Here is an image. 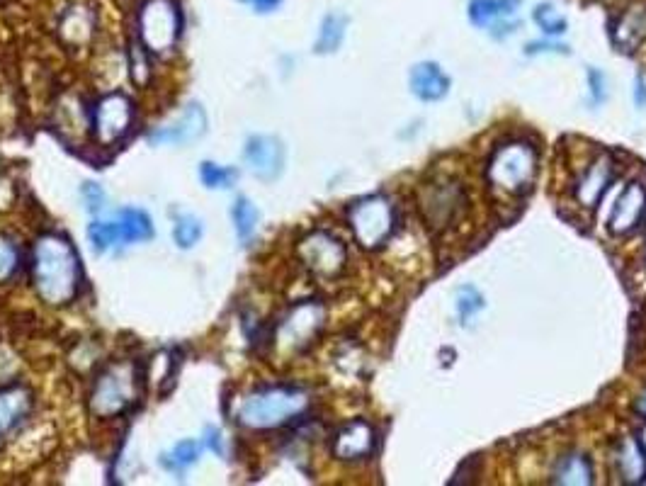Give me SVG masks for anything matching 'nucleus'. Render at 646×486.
Instances as JSON below:
<instances>
[{"mask_svg": "<svg viewBox=\"0 0 646 486\" xmlns=\"http://www.w3.org/2000/svg\"><path fill=\"white\" fill-rule=\"evenodd\" d=\"M30 278L37 297L44 304L64 309L83 290V265L76 246L61 231H44L34 239L30 258Z\"/></svg>", "mask_w": 646, "mask_h": 486, "instance_id": "nucleus-1", "label": "nucleus"}, {"mask_svg": "<svg viewBox=\"0 0 646 486\" xmlns=\"http://www.w3.org/2000/svg\"><path fill=\"white\" fill-rule=\"evenodd\" d=\"M311 394L299 384H263L243 394L234 404V421L253 433L280 431L302 421Z\"/></svg>", "mask_w": 646, "mask_h": 486, "instance_id": "nucleus-2", "label": "nucleus"}, {"mask_svg": "<svg viewBox=\"0 0 646 486\" xmlns=\"http://www.w3.org/2000/svg\"><path fill=\"white\" fill-rule=\"evenodd\" d=\"M540 158L537 149L525 139L501 141L486 161L489 188L503 197H523L535 185Z\"/></svg>", "mask_w": 646, "mask_h": 486, "instance_id": "nucleus-3", "label": "nucleus"}, {"mask_svg": "<svg viewBox=\"0 0 646 486\" xmlns=\"http://www.w3.org/2000/svg\"><path fill=\"white\" fill-rule=\"evenodd\" d=\"M416 207L433 234H447L464 222L472 207L467 185L455 175H433L418 188Z\"/></svg>", "mask_w": 646, "mask_h": 486, "instance_id": "nucleus-4", "label": "nucleus"}, {"mask_svg": "<svg viewBox=\"0 0 646 486\" xmlns=\"http://www.w3.org/2000/svg\"><path fill=\"white\" fill-rule=\"evenodd\" d=\"M141 382H144V372L132 360H117V363L105 365L90 387V414L102 421L124 416L139 399Z\"/></svg>", "mask_w": 646, "mask_h": 486, "instance_id": "nucleus-5", "label": "nucleus"}, {"mask_svg": "<svg viewBox=\"0 0 646 486\" xmlns=\"http://www.w3.org/2000/svg\"><path fill=\"white\" fill-rule=\"evenodd\" d=\"M153 222L149 214L139 207H122L115 214L93 219L88 226V243L95 253H110L119 248L146 243L153 239Z\"/></svg>", "mask_w": 646, "mask_h": 486, "instance_id": "nucleus-6", "label": "nucleus"}, {"mask_svg": "<svg viewBox=\"0 0 646 486\" xmlns=\"http://www.w3.org/2000/svg\"><path fill=\"white\" fill-rule=\"evenodd\" d=\"M141 47L153 56L170 54L183 37V13L175 0H146L136 18Z\"/></svg>", "mask_w": 646, "mask_h": 486, "instance_id": "nucleus-7", "label": "nucleus"}, {"mask_svg": "<svg viewBox=\"0 0 646 486\" xmlns=\"http://www.w3.org/2000/svg\"><path fill=\"white\" fill-rule=\"evenodd\" d=\"M348 226L357 246L379 251L396 231V207L387 195H367L348 207Z\"/></svg>", "mask_w": 646, "mask_h": 486, "instance_id": "nucleus-8", "label": "nucleus"}, {"mask_svg": "<svg viewBox=\"0 0 646 486\" xmlns=\"http://www.w3.org/2000/svg\"><path fill=\"white\" fill-rule=\"evenodd\" d=\"M323 326H326V307L319 299H304L292 304L287 314L277 321L272 341L282 353H304L306 348L314 346Z\"/></svg>", "mask_w": 646, "mask_h": 486, "instance_id": "nucleus-9", "label": "nucleus"}, {"mask_svg": "<svg viewBox=\"0 0 646 486\" xmlns=\"http://www.w3.org/2000/svg\"><path fill=\"white\" fill-rule=\"evenodd\" d=\"M136 105L122 90L100 95L90 107V132L100 146H115L132 134Z\"/></svg>", "mask_w": 646, "mask_h": 486, "instance_id": "nucleus-10", "label": "nucleus"}, {"mask_svg": "<svg viewBox=\"0 0 646 486\" xmlns=\"http://www.w3.org/2000/svg\"><path fill=\"white\" fill-rule=\"evenodd\" d=\"M297 258L314 278L336 280L348 268V246L331 231L314 229L299 239Z\"/></svg>", "mask_w": 646, "mask_h": 486, "instance_id": "nucleus-11", "label": "nucleus"}, {"mask_svg": "<svg viewBox=\"0 0 646 486\" xmlns=\"http://www.w3.org/2000/svg\"><path fill=\"white\" fill-rule=\"evenodd\" d=\"M243 163L253 178L263 180V183H275L285 173L287 149L272 134H253L243 146Z\"/></svg>", "mask_w": 646, "mask_h": 486, "instance_id": "nucleus-12", "label": "nucleus"}, {"mask_svg": "<svg viewBox=\"0 0 646 486\" xmlns=\"http://www.w3.org/2000/svg\"><path fill=\"white\" fill-rule=\"evenodd\" d=\"M615 178H617L615 158H612V154H608V151H598L593 158H588L586 168H583V171L578 173V178L574 180V190H571V195H574L576 205L593 209L600 200H603L605 192L612 188Z\"/></svg>", "mask_w": 646, "mask_h": 486, "instance_id": "nucleus-13", "label": "nucleus"}, {"mask_svg": "<svg viewBox=\"0 0 646 486\" xmlns=\"http://www.w3.org/2000/svg\"><path fill=\"white\" fill-rule=\"evenodd\" d=\"M374 450H377V431L365 418H353V421L343 423L331 438V455L345 465L370 460Z\"/></svg>", "mask_w": 646, "mask_h": 486, "instance_id": "nucleus-14", "label": "nucleus"}, {"mask_svg": "<svg viewBox=\"0 0 646 486\" xmlns=\"http://www.w3.org/2000/svg\"><path fill=\"white\" fill-rule=\"evenodd\" d=\"M207 110L200 103H187L175 120L161 124L149 134L151 146H187L207 134Z\"/></svg>", "mask_w": 646, "mask_h": 486, "instance_id": "nucleus-15", "label": "nucleus"}, {"mask_svg": "<svg viewBox=\"0 0 646 486\" xmlns=\"http://www.w3.org/2000/svg\"><path fill=\"white\" fill-rule=\"evenodd\" d=\"M646 217V185L634 180L629 183L622 195L617 197L615 205H612L610 219H608V231L612 236H629L644 224Z\"/></svg>", "mask_w": 646, "mask_h": 486, "instance_id": "nucleus-16", "label": "nucleus"}, {"mask_svg": "<svg viewBox=\"0 0 646 486\" xmlns=\"http://www.w3.org/2000/svg\"><path fill=\"white\" fill-rule=\"evenodd\" d=\"M612 467H615L622 484L637 486L646 482V452L637 438L625 435V438L615 440V445H612Z\"/></svg>", "mask_w": 646, "mask_h": 486, "instance_id": "nucleus-17", "label": "nucleus"}, {"mask_svg": "<svg viewBox=\"0 0 646 486\" xmlns=\"http://www.w3.org/2000/svg\"><path fill=\"white\" fill-rule=\"evenodd\" d=\"M408 86L411 93L416 95L423 103H438L450 93L452 81L445 71L440 69V64L435 61H421V64L411 66L408 71Z\"/></svg>", "mask_w": 646, "mask_h": 486, "instance_id": "nucleus-18", "label": "nucleus"}, {"mask_svg": "<svg viewBox=\"0 0 646 486\" xmlns=\"http://www.w3.org/2000/svg\"><path fill=\"white\" fill-rule=\"evenodd\" d=\"M34 394L27 384L10 382L0 387V435L15 431L32 414Z\"/></svg>", "mask_w": 646, "mask_h": 486, "instance_id": "nucleus-19", "label": "nucleus"}, {"mask_svg": "<svg viewBox=\"0 0 646 486\" xmlns=\"http://www.w3.org/2000/svg\"><path fill=\"white\" fill-rule=\"evenodd\" d=\"M610 37L617 52L622 54L637 52L646 39V8L637 5V8L625 10V13L610 25Z\"/></svg>", "mask_w": 646, "mask_h": 486, "instance_id": "nucleus-20", "label": "nucleus"}, {"mask_svg": "<svg viewBox=\"0 0 646 486\" xmlns=\"http://www.w3.org/2000/svg\"><path fill=\"white\" fill-rule=\"evenodd\" d=\"M549 482L557 486H588L593 484V462L586 452L569 450L561 452L554 460L552 472H549Z\"/></svg>", "mask_w": 646, "mask_h": 486, "instance_id": "nucleus-21", "label": "nucleus"}, {"mask_svg": "<svg viewBox=\"0 0 646 486\" xmlns=\"http://www.w3.org/2000/svg\"><path fill=\"white\" fill-rule=\"evenodd\" d=\"M523 0H469L467 15L469 22L479 30H489L496 22L515 18Z\"/></svg>", "mask_w": 646, "mask_h": 486, "instance_id": "nucleus-22", "label": "nucleus"}, {"mask_svg": "<svg viewBox=\"0 0 646 486\" xmlns=\"http://www.w3.org/2000/svg\"><path fill=\"white\" fill-rule=\"evenodd\" d=\"M348 15L340 13V10H333V13L323 15L319 25V35H316L314 52L321 56L336 54L340 47H343L345 35H348Z\"/></svg>", "mask_w": 646, "mask_h": 486, "instance_id": "nucleus-23", "label": "nucleus"}, {"mask_svg": "<svg viewBox=\"0 0 646 486\" xmlns=\"http://www.w3.org/2000/svg\"><path fill=\"white\" fill-rule=\"evenodd\" d=\"M231 224H234L236 239L241 241L243 246H248V243L255 239L260 226V212L251 197H236L234 205H231Z\"/></svg>", "mask_w": 646, "mask_h": 486, "instance_id": "nucleus-24", "label": "nucleus"}, {"mask_svg": "<svg viewBox=\"0 0 646 486\" xmlns=\"http://www.w3.org/2000/svg\"><path fill=\"white\" fill-rule=\"evenodd\" d=\"M200 457H202V445L197 443V440L187 438V440H180V443H175L173 450L166 452V455H161V465L166 467L168 472L183 474L190 467H195L197 462H200Z\"/></svg>", "mask_w": 646, "mask_h": 486, "instance_id": "nucleus-25", "label": "nucleus"}, {"mask_svg": "<svg viewBox=\"0 0 646 486\" xmlns=\"http://www.w3.org/2000/svg\"><path fill=\"white\" fill-rule=\"evenodd\" d=\"M202 236H204V224H202V219L197 217V214L183 212V214H178V217H175V222H173V241H175V246L187 251V248H195L197 243L202 241Z\"/></svg>", "mask_w": 646, "mask_h": 486, "instance_id": "nucleus-26", "label": "nucleus"}, {"mask_svg": "<svg viewBox=\"0 0 646 486\" xmlns=\"http://www.w3.org/2000/svg\"><path fill=\"white\" fill-rule=\"evenodd\" d=\"M200 180L207 190H231L238 183V168L221 166L217 161H202Z\"/></svg>", "mask_w": 646, "mask_h": 486, "instance_id": "nucleus-27", "label": "nucleus"}, {"mask_svg": "<svg viewBox=\"0 0 646 486\" xmlns=\"http://www.w3.org/2000/svg\"><path fill=\"white\" fill-rule=\"evenodd\" d=\"M532 20H535V25L540 27L542 35L549 37V39H557L561 35H566V30H569V20L561 15V10L554 3L537 5L535 13H532Z\"/></svg>", "mask_w": 646, "mask_h": 486, "instance_id": "nucleus-28", "label": "nucleus"}, {"mask_svg": "<svg viewBox=\"0 0 646 486\" xmlns=\"http://www.w3.org/2000/svg\"><path fill=\"white\" fill-rule=\"evenodd\" d=\"M20 263H22L20 243H17L13 236L0 234V285L10 282L17 273H20Z\"/></svg>", "mask_w": 646, "mask_h": 486, "instance_id": "nucleus-29", "label": "nucleus"}, {"mask_svg": "<svg viewBox=\"0 0 646 486\" xmlns=\"http://www.w3.org/2000/svg\"><path fill=\"white\" fill-rule=\"evenodd\" d=\"M457 302H455V307H457V316H459V321H462L464 326L469 324V321H474L476 316H479L481 309H484V297H481V292L476 290V287L472 285H464V287H459L457 290Z\"/></svg>", "mask_w": 646, "mask_h": 486, "instance_id": "nucleus-30", "label": "nucleus"}, {"mask_svg": "<svg viewBox=\"0 0 646 486\" xmlns=\"http://www.w3.org/2000/svg\"><path fill=\"white\" fill-rule=\"evenodd\" d=\"M81 200L90 214H98L105 209V190H102L100 183H90L88 180V183L81 185Z\"/></svg>", "mask_w": 646, "mask_h": 486, "instance_id": "nucleus-31", "label": "nucleus"}, {"mask_svg": "<svg viewBox=\"0 0 646 486\" xmlns=\"http://www.w3.org/2000/svg\"><path fill=\"white\" fill-rule=\"evenodd\" d=\"M588 93H591L593 105H603L608 100V76L600 69H588Z\"/></svg>", "mask_w": 646, "mask_h": 486, "instance_id": "nucleus-32", "label": "nucleus"}, {"mask_svg": "<svg viewBox=\"0 0 646 486\" xmlns=\"http://www.w3.org/2000/svg\"><path fill=\"white\" fill-rule=\"evenodd\" d=\"M525 54L527 56H540V54H571V49L566 47V44H559V42H552V39H542V42H530L525 47Z\"/></svg>", "mask_w": 646, "mask_h": 486, "instance_id": "nucleus-33", "label": "nucleus"}, {"mask_svg": "<svg viewBox=\"0 0 646 486\" xmlns=\"http://www.w3.org/2000/svg\"><path fill=\"white\" fill-rule=\"evenodd\" d=\"M204 443H207V448L212 450L214 455H226V440L217 426H207V431H204Z\"/></svg>", "mask_w": 646, "mask_h": 486, "instance_id": "nucleus-34", "label": "nucleus"}, {"mask_svg": "<svg viewBox=\"0 0 646 486\" xmlns=\"http://www.w3.org/2000/svg\"><path fill=\"white\" fill-rule=\"evenodd\" d=\"M238 3L251 8L255 15H270L275 13V10H280L282 0H238Z\"/></svg>", "mask_w": 646, "mask_h": 486, "instance_id": "nucleus-35", "label": "nucleus"}, {"mask_svg": "<svg viewBox=\"0 0 646 486\" xmlns=\"http://www.w3.org/2000/svg\"><path fill=\"white\" fill-rule=\"evenodd\" d=\"M634 105H637L639 110L646 107V81L642 76H637V81H634Z\"/></svg>", "mask_w": 646, "mask_h": 486, "instance_id": "nucleus-36", "label": "nucleus"}, {"mask_svg": "<svg viewBox=\"0 0 646 486\" xmlns=\"http://www.w3.org/2000/svg\"><path fill=\"white\" fill-rule=\"evenodd\" d=\"M634 414H639L646 421V389L634 399Z\"/></svg>", "mask_w": 646, "mask_h": 486, "instance_id": "nucleus-37", "label": "nucleus"}, {"mask_svg": "<svg viewBox=\"0 0 646 486\" xmlns=\"http://www.w3.org/2000/svg\"><path fill=\"white\" fill-rule=\"evenodd\" d=\"M637 440H639V445H642V450L646 452V426L642 428V433H639Z\"/></svg>", "mask_w": 646, "mask_h": 486, "instance_id": "nucleus-38", "label": "nucleus"}]
</instances>
